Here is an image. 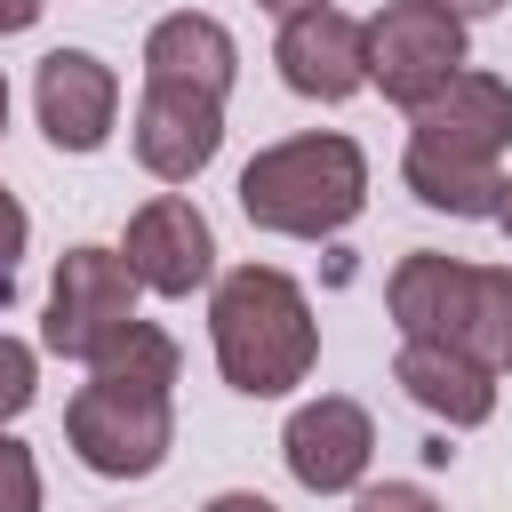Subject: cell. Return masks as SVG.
<instances>
[{
  "label": "cell",
  "instance_id": "obj_21",
  "mask_svg": "<svg viewBox=\"0 0 512 512\" xmlns=\"http://www.w3.org/2000/svg\"><path fill=\"white\" fill-rule=\"evenodd\" d=\"M440 8H448V16H464V24H472V16H496V8H504V0H440Z\"/></svg>",
  "mask_w": 512,
  "mask_h": 512
},
{
  "label": "cell",
  "instance_id": "obj_6",
  "mask_svg": "<svg viewBox=\"0 0 512 512\" xmlns=\"http://www.w3.org/2000/svg\"><path fill=\"white\" fill-rule=\"evenodd\" d=\"M136 272H128V256L120 248H96V240H80V248H64L56 256V280H48V320H40V344L56 352V360H80V368H96L144 312H136Z\"/></svg>",
  "mask_w": 512,
  "mask_h": 512
},
{
  "label": "cell",
  "instance_id": "obj_15",
  "mask_svg": "<svg viewBox=\"0 0 512 512\" xmlns=\"http://www.w3.org/2000/svg\"><path fill=\"white\" fill-rule=\"evenodd\" d=\"M40 400V352L24 336H0V432Z\"/></svg>",
  "mask_w": 512,
  "mask_h": 512
},
{
  "label": "cell",
  "instance_id": "obj_22",
  "mask_svg": "<svg viewBox=\"0 0 512 512\" xmlns=\"http://www.w3.org/2000/svg\"><path fill=\"white\" fill-rule=\"evenodd\" d=\"M256 8H272V16H304V8H328V0H256Z\"/></svg>",
  "mask_w": 512,
  "mask_h": 512
},
{
  "label": "cell",
  "instance_id": "obj_4",
  "mask_svg": "<svg viewBox=\"0 0 512 512\" xmlns=\"http://www.w3.org/2000/svg\"><path fill=\"white\" fill-rule=\"evenodd\" d=\"M400 344H448L488 376H512V264H464L440 248H408L384 280Z\"/></svg>",
  "mask_w": 512,
  "mask_h": 512
},
{
  "label": "cell",
  "instance_id": "obj_10",
  "mask_svg": "<svg viewBox=\"0 0 512 512\" xmlns=\"http://www.w3.org/2000/svg\"><path fill=\"white\" fill-rule=\"evenodd\" d=\"M272 64H280V80L304 104H344V96L368 88V24L344 16L336 0L328 8H304V16H280Z\"/></svg>",
  "mask_w": 512,
  "mask_h": 512
},
{
  "label": "cell",
  "instance_id": "obj_11",
  "mask_svg": "<svg viewBox=\"0 0 512 512\" xmlns=\"http://www.w3.org/2000/svg\"><path fill=\"white\" fill-rule=\"evenodd\" d=\"M128 144H136L144 176H160V184H192V176L224 152V104H216V96H200V88L144 80V88H136Z\"/></svg>",
  "mask_w": 512,
  "mask_h": 512
},
{
  "label": "cell",
  "instance_id": "obj_13",
  "mask_svg": "<svg viewBox=\"0 0 512 512\" xmlns=\"http://www.w3.org/2000/svg\"><path fill=\"white\" fill-rule=\"evenodd\" d=\"M144 80H168V88H200V96H232V80H240V40L216 24V16H200V8H176V16H160L152 32H144Z\"/></svg>",
  "mask_w": 512,
  "mask_h": 512
},
{
  "label": "cell",
  "instance_id": "obj_1",
  "mask_svg": "<svg viewBox=\"0 0 512 512\" xmlns=\"http://www.w3.org/2000/svg\"><path fill=\"white\" fill-rule=\"evenodd\" d=\"M64 440L96 480H152L176 448V336L136 320L64 400Z\"/></svg>",
  "mask_w": 512,
  "mask_h": 512
},
{
  "label": "cell",
  "instance_id": "obj_17",
  "mask_svg": "<svg viewBox=\"0 0 512 512\" xmlns=\"http://www.w3.org/2000/svg\"><path fill=\"white\" fill-rule=\"evenodd\" d=\"M24 240H32V216H24V200L0 184V304L16 296V264H24Z\"/></svg>",
  "mask_w": 512,
  "mask_h": 512
},
{
  "label": "cell",
  "instance_id": "obj_5",
  "mask_svg": "<svg viewBox=\"0 0 512 512\" xmlns=\"http://www.w3.org/2000/svg\"><path fill=\"white\" fill-rule=\"evenodd\" d=\"M368 208V152L336 128L280 136L240 168V216L280 240H336Z\"/></svg>",
  "mask_w": 512,
  "mask_h": 512
},
{
  "label": "cell",
  "instance_id": "obj_19",
  "mask_svg": "<svg viewBox=\"0 0 512 512\" xmlns=\"http://www.w3.org/2000/svg\"><path fill=\"white\" fill-rule=\"evenodd\" d=\"M200 512H280L272 496H256V488H224V496H208Z\"/></svg>",
  "mask_w": 512,
  "mask_h": 512
},
{
  "label": "cell",
  "instance_id": "obj_24",
  "mask_svg": "<svg viewBox=\"0 0 512 512\" xmlns=\"http://www.w3.org/2000/svg\"><path fill=\"white\" fill-rule=\"evenodd\" d=\"M0 128H8V80H0Z\"/></svg>",
  "mask_w": 512,
  "mask_h": 512
},
{
  "label": "cell",
  "instance_id": "obj_23",
  "mask_svg": "<svg viewBox=\"0 0 512 512\" xmlns=\"http://www.w3.org/2000/svg\"><path fill=\"white\" fill-rule=\"evenodd\" d=\"M496 224H504V240H512V176H504V200H496Z\"/></svg>",
  "mask_w": 512,
  "mask_h": 512
},
{
  "label": "cell",
  "instance_id": "obj_12",
  "mask_svg": "<svg viewBox=\"0 0 512 512\" xmlns=\"http://www.w3.org/2000/svg\"><path fill=\"white\" fill-rule=\"evenodd\" d=\"M280 456H288L296 488H312V496H344V488H360V480H368L376 424H368V408H360V400L320 392V400H304V408L288 416Z\"/></svg>",
  "mask_w": 512,
  "mask_h": 512
},
{
  "label": "cell",
  "instance_id": "obj_9",
  "mask_svg": "<svg viewBox=\"0 0 512 512\" xmlns=\"http://www.w3.org/2000/svg\"><path fill=\"white\" fill-rule=\"evenodd\" d=\"M120 256H128L136 288H152V296H192V288L216 280V232H208V216L184 192H152L128 216Z\"/></svg>",
  "mask_w": 512,
  "mask_h": 512
},
{
  "label": "cell",
  "instance_id": "obj_2",
  "mask_svg": "<svg viewBox=\"0 0 512 512\" xmlns=\"http://www.w3.org/2000/svg\"><path fill=\"white\" fill-rule=\"evenodd\" d=\"M504 144H512V80L464 64L432 104L408 112L400 184L440 216H488L504 200Z\"/></svg>",
  "mask_w": 512,
  "mask_h": 512
},
{
  "label": "cell",
  "instance_id": "obj_8",
  "mask_svg": "<svg viewBox=\"0 0 512 512\" xmlns=\"http://www.w3.org/2000/svg\"><path fill=\"white\" fill-rule=\"evenodd\" d=\"M32 112H40V136L56 152H72V160L104 152L112 120H120V72L96 48H48L32 72Z\"/></svg>",
  "mask_w": 512,
  "mask_h": 512
},
{
  "label": "cell",
  "instance_id": "obj_20",
  "mask_svg": "<svg viewBox=\"0 0 512 512\" xmlns=\"http://www.w3.org/2000/svg\"><path fill=\"white\" fill-rule=\"evenodd\" d=\"M48 16V0H0V32H32Z\"/></svg>",
  "mask_w": 512,
  "mask_h": 512
},
{
  "label": "cell",
  "instance_id": "obj_7",
  "mask_svg": "<svg viewBox=\"0 0 512 512\" xmlns=\"http://www.w3.org/2000/svg\"><path fill=\"white\" fill-rule=\"evenodd\" d=\"M464 64V16H448L440 0H384L368 16V88H384V104L416 112Z\"/></svg>",
  "mask_w": 512,
  "mask_h": 512
},
{
  "label": "cell",
  "instance_id": "obj_3",
  "mask_svg": "<svg viewBox=\"0 0 512 512\" xmlns=\"http://www.w3.org/2000/svg\"><path fill=\"white\" fill-rule=\"evenodd\" d=\"M208 344H216V368L232 392L280 400L312 376L320 320H312V296L280 264H232L208 296Z\"/></svg>",
  "mask_w": 512,
  "mask_h": 512
},
{
  "label": "cell",
  "instance_id": "obj_18",
  "mask_svg": "<svg viewBox=\"0 0 512 512\" xmlns=\"http://www.w3.org/2000/svg\"><path fill=\"white\" fill-rule=\"evenodd\" d=\"M352 512H440V496L416 488V480H384V488H360Z\"/></svg>",
  "mask_w": 512,
  "mask_h": 512
},
{
  "label": "cell",
  "instance_id": "obj_16",
  "mask_svg": "<svg viewBox=\"0 0 512 512\" xmlns=\"http://www.w3.org/2000/svg\"><path fill=\"white\" fill-rule=\"evenodd\" d=\"M0 512H40V464L16 432H0Z\"/></svg>",
  "mask_w": 512,
  "mask_h": 512
},
{
  "label": "cell",
  "instance_id": "obj_14",
  "mask_svg": "<svg viewBox=\"0 0 512 512\" xmlns=\"http://www.w3.org/2000/svg\"><path fill=\"white\" fill-rule=\"evenodd\" d=\"M392 376H400V392H408L432 424H448V432H472V424L496 416V376H488L480 360L448 352V344H400Z\"/></svg>",
  "mask_w": 512,
  "mask_h": 512
}]
</instances>
